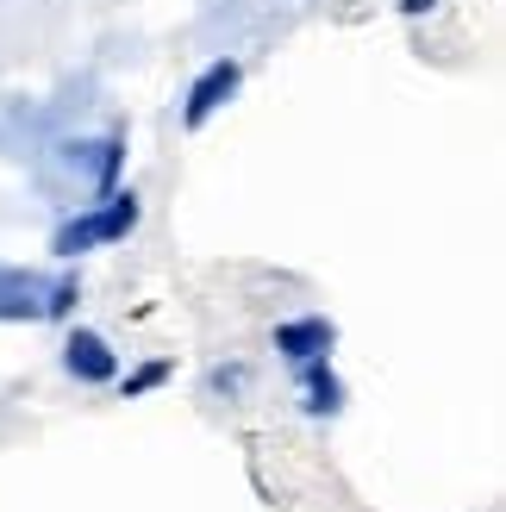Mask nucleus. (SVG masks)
<instances>
[{
    "label": "nucleus",
    "mask_w": 506,
    "mask_h": 512,
    "mask_svg": "<svg viewBox=\"0 0 506 512\" xmlns=\"http://www.w3.org/2000/svg\"><path fill=\"white\" fill-rule=\"evenodd\" d=\"M138 219H144V200L132 188H113L107 200H94L88 213H75L57 225V238H50V256H63V263H75V256H88V250H107L119 238H132L138 232Z\"/></svg>",
    "instance_id": "nucleus-1"
},
{
    "label": "nucleus",
    "mask_w": 506,
    "mask_h": 512,
    "mask_svg": "<svg viewBox=\"0 0 506 512\" xmlns=\"http://www.w3.org/2000/svg\"><path fill=\"white\" fill-rule=\"evenodd\" d=\"M63 375L82 388H113L119 381V350L100 338L94 325H69L63 331Z\"/></svg>",
    "instance_id": "nucleus-2"
},
{
    "label": "nucleus",
    "mask_w": 506,
    "mask_h": 512,
    "mask_svg": "<svg viewBox=\"0 0 506 512\" xmlns=\"http://www.w3.org/2000/svg\"><path fill=\"white\" fill-rule=\"evenodd\" d=\"M244 88V63L238 57H213L207 69H200L194 75V82H188V100H182V125H188V132H200V125H207L219 107H225V100H232Z\"/></svg>",
    "instance_id": "nucleus-3"
},
{
    "label": "nucleus",
    "mask_w": 506,
    "mask_h": 512,
    "mask_svg": "<svg viewBox=\"0 0 506 512\" xmlns=\"http://www.w3.org/2000/svg\"><path fill=\"white\" fill-rule=\"evenodd\" d=\"M332 344H338V325H332V319H319V313H307V319H282V325H275V350H282L294 369H300V363H319V356H332Z\"/></svg>",
    "instance_id": "nucleus-4"
},
{
    "label": "nucleus",
    "mask_w": 506,
    "mask_h": 512,
    "mask_svg": "<svg viewBox=\"0 0 506 512\" xmlns=\"http://www.w3.org/2000/svg\"><path fill=\"white\" fill-rule=\"evenodd\" d=\"M44 319V275L0 263V325H32Z\"/></svg>",
    "instance_id": "nucleus-5"
},
{
    "label": "nucleus",
    "mask_w": 506,
    "mask_h": 512,
    "mask_svg": "<svg viewBox=\"0 0 506 512\" xmlns=\"http://www.w3.org/2000/svg\"><path fill=\"white\" fill-rule=\"evenodd\" d=\"M300 413L307 419H338L344 413V381L332 369V356H319V363H300Z\"/></svg>",
    "instance_id": "nucleus-6"
},
{
    "label": "nucleus",
    "mask_w": 506,
    "mask_h": 512,
    "mask_svg": "<svg viewBox=\"0 0 506 512\" xmlns=\"http://www.w3.org/2000/svg\"><path fill=\"white\" fill-rule=\"evenodd\" d=\"M119 169H125V138L113 132V138L94 144V200H107L119 188Z\"/></svg>",
    "instance_id": "nucleus-7"
},
{
    "label": "nucleus",
    "mask_w": 506,
    "mask_h": 512,
    "mask_svg": "<svg viewBox=\"0 0 506 512\" xmlns=\"http://www.w3.org/2000/svg\"><path fill=\"white\" fill-rule=\"evenodd\" d=\"M169 375H175L169 356H157V363H138L132 375H119V400H144V394H157Z\"/></svg>",
    "instance_id": "nucleus-8"
},
{
    "label": "nucleus",
    "mask_w": 506,
    "mask_h": 512,
    "mask_svg": "<svg viewBox=\"0 0 506 512\" xmlns=\"http://www.w3.org/2000/svg\"><path fill=\"white\" fill-rule=\"evenodd\" d=\"M75 300H82V275H57L44 281V319H69Z\"/></svg>",
    "instance_id": "nucleus-9"
},
{
    "label": "nucleus",
    "mask_w": 506,
    "mask_h": 512,
    "mask_svg": "<svg viewBox=\"0 0 506 512\" xmlns=\"http://www.w3.org/2000/svg\"><path fill=\"white\" fill-rule=\"evenodd\" d=\"M238 381H244V369H213V394H232Z\"/></svg>",
    "instance_id": "nucleus-10"
},
{
    "label": "nucleus",
    "mask_w": 506,
    "mask_h": 512,
    "mask_svg": "<svg viewBox=\"0 0 506 512\" xmlns=\"http://www.w3.org/2000/svg\"><path fill=\"white\" fill-rule=\"evenodd\" d=\"M438 7V0H400V13H407V19H419V13H432Z\"/></svg>",
    "instance_id": "nucleus-11"
}]
</instances>
